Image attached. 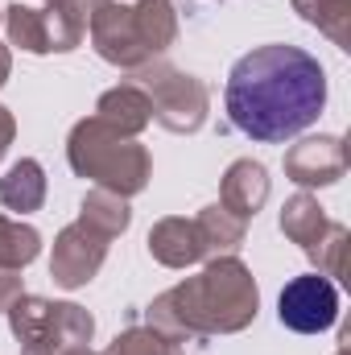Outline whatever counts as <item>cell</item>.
I'll list each match as a JSON object with an SVG mask.
<instances>
[{"label": "cell", "mask_w": 351, "mask_h": 355, "mask_svg": "<svg viewBox=\"0 0 351 355\" xmlns=\"http://www.w3.org/2000/svg\"><path fill=\"white\" fill-rule=\"evenodd\" d=\"M223 103L244 137L277 145L318 120L327 103V75L318 58L298 46H261L232 67Z\"/></svg>", "instance_id": "1"}, {"label": "cell", "mask_w": 351, "mask_h": 355, "mask_svg": "<svg viewBox=\"0 0 351 355\" xmlns=\"http://www.w3.org/2000/svg\"><path fill=\"white\" fill-rule=\"evenodd\" d=\"M257 318V285L240 261H215L203 277L162 293L149 306V327L170 335H215L240 331Z\"/></svg>", "instance_id": "2"}, {"label": "cell", "mask_w": 351, "mask_h": 355, "mask_svg": "<svg viewBox=\"0 0 351 355\" xmlns=\"http://www.w3.org/2000/svg\"><path fill=\"white\" fill-rule=\"evenodd\" d=\"M71 166L75 174L95 178L99 190L112 194H137L149 182V153L112 124H103L99 116L83 120L71 132Z\"/></svg>", "instance_id": "3"}, {"label": "cell", "mask_w": 351, "mask_h": 355, "mask_svg": "<svg viewBox=\"0 0 351 355\" xmlns=\"http://www.w3.org/2000/svg\"><path fill=\"white\" fill-rule=\"evenodd\" d=\"M12 331L25 343V355H75L91 339L95 322L87 310L71 302H42V297H17L8 306Z\"/></svg>", "instance_id": "4"}, {"label": "cell", "mask_w": 351, "mask_h": 355, "mask_svg": "<svg viewBox=\"0 0 351 355\" xmlns=\"http://www.w3.org/2000/svg\"><path fill=\"white\" fill-rule=\"evenodd\" d=\"M145 95H149V107L153 116L170 128V132H194L207 116V87L194 79V75H182L170 67H157L145 75Z\"/></svg>", "instance_id": "5"}, {"label": "cell", "mask_w": 351, "mask_h": 355, "mask_svg": "<svg viewBox=\"0 0 351 355\" xmlns=\"http://www.w3.org/2000/svg\"><path fill=\"white\" fill-rule=\"evenodd\" d=\"M8 37L12 46L29 50V54H46V50H75L83 37V21L58 4L50 8H29V4H12L8 17Z\"/></svg>", "instance_id": "6"}, {"label": "cell", "mask_w": 351, "mask_h": 355, "mask_svg": "<svg viewBox=\"0 0 351 355\" xmlns=\"http://www.w3.org/2000/svg\"><path fill=\"white\" fill-rule=\"evenodd\" d=\"M281 322L298 335H323L335 327L339 318V293L335 285L323 277V272H306V277H293L285 289H281V306H277Z\"/></svg>", "instance_id": "7"}, {"label": "cell", "mask_w": 351, "mask_h": 355, "mask_svg": "<svg viewBox=\"0 0 351 355\" xmlns=\"http://www.w3.org/2000/svg\"><path fill=\"white\" fill-rule=\"evenodd\" d=\"M103 252H108V236H103V232H95L91 223L79 219V223H71V227L58 236V244H54V261H50V272H54V281H58V285L79 289V285H87L91 277L99 272Z\"/></svg>", "instance_id": "8"}, {"label": "cell", "mask_w": 351, "mask_h": 355, "mask_svg": "<svg viewBox=\"0 0 351 355\" xmlns=\"http://www.w3.org/2000/svg\"><path fill=\"white\" fill-rule=\"evenodd\" d=\"M91 42L116 67H141L149 58L145 46H141V37H137L132 8H124V4H99L91 12Z\"/></svg>", "instance_id": "9"}, {"label": "cell", "mask_w": 351, "mask_h": 355, "mask_svg": "<svg viewBox=\"0 0 351 355\" xmlns=\"http://www.w3.org/2000/svg\"><path fill=\"white\" fill-rule=\"evenodd\" d=\"M348 170V149L339 137H310L285 153V174L298 186H327L339 182Z\"/></svg>", "instance_id": "10"}, {"label": "cell", "mask_w": 351, "mask_h": 355, "mask_svg": "<svg viewBox=\"0 0 351 355\" xmlns=\"http://www.w3.org/2000/svg\"><path fill=\"white\" fill-rule=\"evenodd\" d=\"M149 252L162 265L182 268V265H194V261L207 257V240H203V232H198L194 219L190 223L186 219H162L153 227V236H149Z\"/></svg>", "instance_id": "11"}, {"label": "cell", "mask_w": 351, "mask_h": 355, "mask_svg": "<svg viewBox=\"0 0 351 355\" xmlns=\"http://www.w3.org/2000/svg\"><path fill=\"white\" fill-rule=\"evenodd\" d=\"M268 198V178L264 166L257 162H236L228 178H223V211H232L236 219H248L261 211V202Z\"/></svg>", "instance_id": "12"}, {"label": "cell", "mask_w": 351, "mask_h": 355, "mask_svg": "<svg viewBox=\"0 0 351 355\" xmlns=\"http://www.w3.org/2000/svg\"><path fill=\"white\" fill-rule=\"evenodd\" d=\"M95 116H99L103 124H112L116 132L132 137V132H141V128L153 120V107H149V95L137 87V83H124V87L108 91V95L99 99Z\"/></svg>", "instance_id": "13"}, {"label": "cell", "mask_w": 351, "mask_h": 355, "mask_svg": "<svg viewBox=\"0 0 351 355\" xmlns=\"http://www.w3.org/2000/svg\"><path fill=\"white\" fill-rule=\"evenodd\" d=\"M42 198H46V174H42V166H37L33 157L17 162L8 174L0 178V202H4L8 211H17V215L37 211Z\"/></svg>", "instance_id": "14"}, {"label": "cell", "mask_w": 351, "mask_h": 355, "mask_svg": "<svg viewBox=\"0 0 351 355\" xmlns=\"http://www.w3.org/2000/svg\"><path fill=\"white\" fill-rule=\"evenodd\" d=\"M132 25H137V37L145 46V54H157L166 50L178 37V17L170 0H141L132 8Z\"/></svg>", "instance_id": "15"}, {"label": "cell", "mask_w": 351, "mask_h": 355, "mask_svg": "<svg viewBox=\"0 0 351 355\" xmlns=\"http://www.w3.org/2000/svg\"><path fill=\"white\" fill-rule=\"evenodd\" d=\"M327 227H331V219L323 215V207H318L310 194H298V198H289V207H285V215H281V232H285L293 244H302V248H314V240H318Z\"/></svg>", "instance_id": "16"}, {"label": "cell", "mask_w": 351, "mask_h": 355, "mask_svg": "<svg viewBox=\"0 0 351 355\" xmlns=\"http://www.w3.org/2000/svg\"><path fill=\"white\" fill-rule=\"evenodd\" d=\"M79 219L91 223L95 232H103V236L112 240L116 232H124V227H128V207H124V198H120V194H112V190H91Z\"/></svg>", "instance_id": "17"}, {"label": "cell", "mask_w": 351, "mask_h": 355, "mask_svg": "<svg viewBox=\"0 0 351 355\" xmlns=\"http://www.w3.org/2000/svg\"><path fill=\"white\" fill-rule=\"evenodd\" d=\"M42 252V236L25 223L0 219V268H25Z\"/></svg>", "instance_id": "18"}, {"label": "cell", "mask_w": 351, "mask_h": 355, "mask_svg": "<svg viewBox=\"0 0 351 355\" xmlns=\"http://www.w3.org/2000/svg\"><path fill=\"white\" fill-rule=\"evenodd\" d=\"M298 12L318 25L323 33H331L339 46H348V17H351V0H293Z\"/></svg>", "instance_id": "19"}, {"label": "cell", "mask_w": 351, "mask_h": 355, "mask_svg": "<svg viewBox=\"0 0 351 355\" xmlns=\"http://www.w3.org/2000/svg\"><path fill=\"white\" fill-rule=\"evenodd\" d=\"M194 223H198V232H203V240H207V252H215V248H236V244L244 240V219H236V215L223 211V207H207Z\"/></svg>", "instance_id": "20"}, {"label": "cell", "mask_w": 351, "mask_h": 355, "mask_svg": "<svg viewBox=\"0 0 351 355\" xmlns=\"http://www.w3.org/2000/svg\"><path fill=\"white\" fill-rule=\"evenodd\" d=\"M174 343L178 339H170L157 327H132L112 343V355H182Z\"/></svg>", "instance_id": "21"}, {"label": "cell", "mask_w": 351, "mask_h": 355, "mask_svg": "<svg viewBox=\"0 0 351 355\" xmlns=\"http://www.w3.org/2000/svg\"><path fill=\"white\" fill-rule=\"evenodd\" d=\"M17 297H21V281H17V268H0V310H8Z\"/></svg>", "instance_id": "22"}, {"label": "cell", "mask_w": 351, "mask_h": 355, "mask_svg": "<svg viewBox=\"0 0 351 355\" xmlns=\"http://www.w3.org/2000/svg\"><path fill=\"white\" fill-rule=\"evenodd\" d=\"M12 128H17V124H12V116L0 107V157H4V149H8V141H12Z\"/></svg>", "instance_id": "23"}, {"label": "cell", "mask_w": 351, "mask_h": 355, "mask_svg": "<svg viewBox=\"0 0 351 355\" xmlns=\"http://www.w3.org/2000/svg\"><path fill=\"white\" fill-rule=\"evenodd\" d=\"M4 79H8V50L0 46V83H4Z\"/></svg>", "instance_id": "24"}, {"label": "cell", "mask_w": 351, "mask_h": 355, "mask_svg": "<svg viewBox=\"0 0 351 355\" xmlns=\"http://www.w3.org/2000/svg\"><path fill=\"white\" fill-rule=\"evenodd\" d=\"M75 355H91V352H83V347H79V352H75Z\"/></svg>", "instance_id": "25"}, {"label": "cell", "mask_w": 351, "mask_h": 355, "mask_svg": "<svg viewBox=\"0 0 351 355\" xmlns=\"http://www.w3.org/2000/svg\"><path fill=\"white\" fill-rule=\"evenodd\" d=\"M339 355H348V352H339Z\"/></svg>", "instance_id": "26"}]
</instances>
